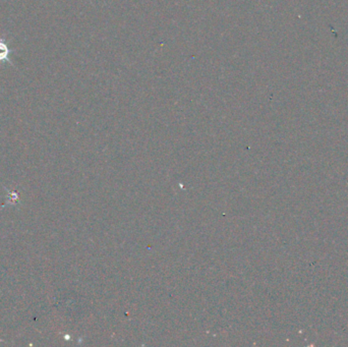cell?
Instances as JSON below:
<instances>
[{
	"instance_id": "1",
	"label": "cell",
	"mask_w": 348,
	"mask_h": 347,
	"mask_svg": "<svg viewBox=\"0 0 348 347\" xmlns=\"http://www.w3.org/2000/svg\"><path fill=\"white\" fill-rule=\"evenodd\" d=\"M15 49H11L8 47V42L6 40V34L0 37V64L3 62H8L11 64L12 68H16V65L10 59V55L12 53H15Z\"/></svg>"
}]
</instances>
